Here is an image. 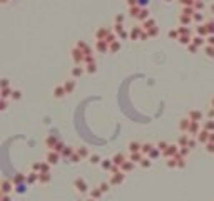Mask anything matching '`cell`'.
Instances as JSON below:
<instances>
[{
	"label": "cell",
	"instance_id": "obj_1",
	"mask_svg": "<svg viewBox=\"0 0 214 201\" xmlns=\"http://www.w3.org/2000/svg\"><path fill=\"white\" fill-rule=\"evenodd\" d=\"M82 54H84V52L80 50V49H74V52H72V57H74V60H76V62H80V60L85 59Z\"/></svg>",
	"mask_w": 214,
	"mask_h": 201
},
{
	"label": "cell",
	"instance_id": "obj_2",
	"mask_svg": "<svg viewBox=\"0 0 214 201\" xmlns=\"http://www.w3.org/2000/svg\"><path fill=\"white\" fill-rule=\"evenodd\" d=\"M191 134H197L199 133V124H197L196 121H191V124H189V129H187Z\"/></svg>",
	"mask_w": 214,
	"mask_h": 201
},
{
	"label": "cell",
	"instance_id": "obj_3",
	"mask_svg": "<svg viewBox=\"0 0 214 201\" xmlns=\"http://www.w3.org/2000/svg\"><path fill=\"white\" fill-rule=\"evenodd\" d=\"M197 139H199L201 142H204V144H207V142H209V133H207V131H202V133H199Z\"/></svg>",
	"mask_w": 214,
	"mask_h": 201
},
{
	"label": "cell",
	"instance_id": "obj_4",
	"mask_svg": "<svg viewBox=\"0 0 214 201\" xmlns=\"http://www.w3.org/2000/svg\"><path fill=\"white\" fill-rule=\"evenodd\" d=\"M176 153H177L176 146H167V148L164 149V154H166V156H176Z\"/></svg>",
	"mask_w": 214,
	"mask_h": 201
},
{
	"label": "cell",
	"instance_id": "obj_5",
	"mask_svg": "<svg viewBox=\"0 0 214 201\" xmlns=\"http://www.w3.org/2000/svg\"><path fill=\"white\" fill-rule=\"evenodd\" d=\"M137 19H139V20H144V22H146L147 19H149V10H147V9H141Z\"/></svg>",
	"mask_w": 214,
	"mask_h": 201
},
{
	"label": "cell",
	"instance_id": "obj_6",
	"mask_svg": "<svg viewBox=\"0 0 214 201\" xmlns=\"http://www.w3.org/2000/svg\"><path fill=\"white\" fill-rule=\"evenodd\" d=\"M182 15H189V17H193L194 13H196V10H194V7H182Z\"/></svg>",
	"mask_w": 214,
	"mask_h": 201
},
{
	"label": "cell",
	"instance_id": "obj_7",
	"mask_svg": "<svg viewBox=\"0 0 214 201\" xmlns=\"http://www.w3.org/2000/svg\"><path fill=\"white\" fill-rule=\"evenodd\" d=\"M179 22L182 24V25H189L191 22H193V17H189V15H182L181 13V17H179Z\"/></svg>",
	"mask_w": 214,
	"mask_h": 201
},
{
	"label": "cell",
	"instance_id": "obj_8",
	"mask_svg": "<svg viewBox=\"0 0 214 201\" xmlns=\"http://www.w3.org/2000/svg\"><path fill=\"white\" fill-rule=\"evenodd\" d=\"M142 27H144V29H146V30H151L152 27H156V22L152 20V19H147V20H146V22H144V24H142Z\"/></svg>",
	"mask_w": 214,
	"mask_h": 201
},
{
	"label": "cell",
	"instance_id": "obj_9",
	"mask_svg": "<svg viewBox=\"0 0 214 201\" xmlns=\"http://www.w3.org/2000/svg\"><path fill=\"white\" fill-rule=\"evenodd\" d=\"M97 50L99 52H105L107 50V42H105V40H99V42H97Z\"/></svg>",
	"mask_w": 214,
	"mask_h": 201
},
{
	"label": "cell",
	"instance_id": "obj_10",
	"mask_svg": "<svg viewBox=\"0 0 214 201\" xmlns=\"http://www.w3.org/2000/svg\"><path fill=\"white\" fill-rule=\"evenodd\" d=\"M193 20L197 22V24H202V22H204V15H202L201 12H196V13L193 15Z\"/></svg>",
	"mask_w": 214,
	"mask_h": 201
},
{
	"label": "cell",
	"instance_id": "obj_11",
	"mask_svg": "<svg viewBox=\"0 0 214 201\" xmlns=\"http://www.w3.org/2000/svg\"><path fill=\"white\" fill-rule=\"evenodd\" d=\"M204 2H202V0H197V2H194V10H196V12H201V10H204Z\"/></svg>",
	"mask_w": 214,
	"mask_h": 201
},
{
	"label": "cell",
	"instance_id": "obj_12",
	"mask_svg": "<svg viewBox=\"0 0 214 201\" xmlns=\"http://www.w3.org/2000/svg\"><path fill=\"white\" fill-rule=\"evenodd\" d=\"M189 117H191V121H196V122H197V121L202 117V114H201L199 111H193L191 114H189Z\"/></svg>",
	"mask_w": 214,
	"mask_h": 201
},
{
	"label": "cell",
	"instance_id": "obj_13",
	"mask_svg": "<svg viewBox=\"0 0 214 201\" xmlns=\"http://www.w3.org/2000/svg\"><path fill=\"white\" fill-rule=\"evenodd\" d=\"M129 12H130V15H132V17L137 19L139 12H141V7H139V5H136V7H129Z\"/></svg>",
	"mask_w": 214,
	"mask_h": 201
},
{
	"label": "cell",
	"instance_id": "obj_14",
	"mask_svg": "<svg viewBox=\"0 0 214 201\" xmlns=\"http://www.w3.org/2000/svg\"><path fill=\"white\" fill-rule=\"evenodd\" d=\"M204 129L207 131V133H214V121H207L204 124Z\"/></svg>",
	"mask_w": 214,
	"mask_h": 201
},
{
	"label": "cell",
	"instance_id": "obj_15",
	"mask_svg": "<svg viewBox=\"0 0 214 201\" xmlns=\"http://www.w3.org/2000/svg\"><path fill=\"white\" fill-rule=\"evenodd\" d=\"M179 42L184 44V45H189V42H191V37H189V35H179Z\"/></svg>",
	"mask_w": 214,
	"mask_h": 201
},
{
	"label": "cell",
	"instance_id": "obj_16",
	"mask_svg": "<svg viewBox=\"0 0 214 201\" xmlns=\"http://www.w3.org/2000/svg\"><path fill=\"white\" fill-rule=\"evenodd\" d=\"M206 29H207V34L209 35H214V22H207V24H204Z\"/></svg>",
	"mask_w": 214,
	"mask_h": 201
},
{
	"label": "cell",
	"instance_id": "obj_17",
	"mask_svg": "<svg viewBox=\"0 0 214 201\" xmlns=\"http://www.w3.org/2000/svg\"><path fill=\"white\" fill-rule=\"evenodd\" d=\"M189 124H191V119L181 121V129H182V131H187V129H189Z\"/></svg>",
	"mask_w": 214,
	"mask_h": 201
},
{
	"label": "cell",
	"instance_id": "obj_18",
	"mask_svg": "<svg viewBox=\"0 0 214 201\" xmlns=\"http://www.w3.org/2000/svg\"><path fill=\"white\" fill-rule=\"evenodd\" d=\"M193 44H194V45H196V47H199V45H202V44H204V39H202V37H199V35H197V37H194Z\"/></svg>",
	"mask_w": 214,
	"mask_h": 201
},
{
	"label": "cell",
	"instance_id": "obj_19",
	"mask_svg": "<svg viewBox=\"0 0 214 201\" xmlns=\"http://www.w3.org/2000/svg\"><path fill=\"white\" fill-rule=\"evenodd\" d=\"M182 7H194V2L193 0H179Z\"/></svg>",
	"mask_w": 214,
	"mask_h": 201
},
{
	"label": "cell",
	"instance_id": "obj_20",
	"mask_svg": "<svg viewBox=\"0 0 214 201\" xmlns=\"http://www.w3.org/2000/svg\"><path fill=\"white\" fill-rule=\"evenodd\" d=\"M141 32H142L141 29H132L130 35H132V39H137V37H141Z\"/></svg>",
	"mask_w": 214,
	"mask_h": 201
},
{
	"label": "cell",
	"instance_id": "obj_21",
	"mask_svg": "<svg viewBox=\"0 0 214 201\" xmlns=\"http://www.w3.org/2000/svg\"><path fill=\"white\" fill-rule=\"evenodd\" d=\"M57 159H59V156H57L55 153H50V154H49V161H50V163H57Z\"/></svg>",
	"mask_w": 214,
	"mask_h": 201
},
{
	"label": "cell",
	"instance_id": "obj_22",
	"mask_svg": "<svg viewBox=\"0 0 214 201\" xmlns=\"http://www.w3.org/2000/svg\"><path fill=\"white\" fill-rule=\"evenodd\" d=\"M114 163H117V164H122V163H124V156H121V154H117V156L114 158Z\"/></svg>",
	"mask_w": 214,
	"mask_h": 201
},
{
	"label": "cell",
	"instance_id": "obj_23",
	"mask_svg": "<svg viewBox=\"0 0 214 201\" xmlns=\"http://www.w3.org/2000/svg\"><path fill=\"white\" fill-rule=\"evenodd\" d=\"M149 4V0H137V5L141 9H146V5Z\"/></svg>",
	"mask_w": 214,
	"mask_h": 201
},
{
	"label": "cell",
	"instance_id": "obj_24",
	"mask_svg": "<svg viewBox=\"0 0 214 201\" xmlns=\"http://www.w3.org/2000/svg\"><path fill=\"white\" fill-rule=\"evenodd\" d=\"M157 32H159V29H157V27H152L151 30H147V34L151 35V37H152V35H157Z\"/></svg>",
	"mask_w": 214,
	"mask_h": 201
},
{
	"label": "cell",
	"instance_id": "obj_25",
	"mask_svg": "<svg viewBox=\"0 0 214 201\" xmlns=\"http://www.w3.org/2000/svg\"><path fill=\"white\" fill-rule=\"evenodd\" d=\"M64 90H65V89H62V87H57V89H55V96H57V97H62V96H64Z\"/></svg>",
	"mask_w": 214,
	"mask_h": 201
},
{
	"label": "cell",
	"instance_id": "obj_26",
	"mask_svg": "<svg viewBox=\"0 0 214 201\" xmlns=\"http://www.w3.org/2000/svg\"><path fill=\"white\" fill-rule=\"evenodd\" d=\"M129 148H130V151H132V153H137V151H139V144H137V142H132Z\"/></svg>",
	"mask_w": 214,
	"mask_h": 201
},
{
	"label": "cell",
	"instance_id": "obj_27",
	"mask_svg": "<svg viewBox=\"0 0 214 201\" xmlns=\"http://www.w3.org/2000/svg\"><path fill=\"white\" fill-rule=\"evenodd\" d=\"M119 47H121V45H119V42H112V44H110V50H112V52L119 50Z\"/></svg>",
	"mask_w": 214,
	"mask_h": 201
},
{
	"label": "cell",
	"instance_id": "obj_28",
	"mask_svg": "<svg viewBox=\"0 0 214 201\" xmlns=\"http://www.w3.org/2000/svg\"><path fill=\"white\" fill-rule=\"evenodd\" d=\"M206 54L209 57H214V47H206Z\"/></svg>",
	"mask_w": 214,
	"mask_h": 201
},
{
	"label": "cell",
	"instance_id": "obj_29",
	"mask_svg": "<svg viewBox=\"0 0 214 201\" xmlns=\"http://www.w3.org/2000/svg\"><path fill=\"white\" fill-rule=\"evenodd\" d=\"M206 149L209 151V153H214V142H207V144H206Z\"/></svg>",
	"mask_w": 214,
	"mask_h": 201
},
{
	"label": "cell",
	"instance_id": "obj_30",
	"mask_svg": "<svg viewBox=\"0 0 214 201\" xmlns=\"http://www.w3.org/2000/svg\"><path fill=\"white\" fill-rule=\"evenodd\" d=\"M169 37H172V39H179V34H177V30H171V32H169Z\"/></svg>",
	"mask_w": 214,
	"mask_h": 201
},
{
	"label": "cell",
	"instance_id": "obj_31",
	"mask_svg": "<svg viewBox=\"0 0 214 201\" xmlns=\"http://www.w3.org/2000/svg\"><path fill=\"white\" fill-rule=\"evenodd\" d=\"M151 149H152L151 144H144V146H142V151H144V153H151Z\"/></svg>",
	"mask_w": 214,
	"mask_h": 201
},
{
	"label": "cell",
	"instance_id": "obj_32",
	"mask_svg": "<svg viewBox=\"0 0 214 201\" xmlns=\"http://www.w3.org/2000/svg\"><path fill=\"white\" fill-rule=\"evenodd\" d=\"M72 89H74V82H67V84H65V90H67V92H70Z\"/></svg>",
	"mask_w": 214,
	"mask_h": 201
},
{
	"label": "cell",
	"instance_id": "obj_33",
	"mask_svg": "<svg viewBox=\"0 0 214 201\" xmlns=\"http://www.w3.org/2000/svg\"><path fill=\"white\" fill-rule=\"evenodd\" d=\"M72 74H74V76H77V77H79L80 74H82V69H79V67H77V69H74V70H72Z\"/></svg>",
	"mask_w": 214,
	"mask_h": 201
},
{
	"label": "cell",
	"instance_id": "obj_34",
	"mask_svg": "<svg viewBox=\"0 0 214 201\" xmlns=\"http://www.w3.org/2000/svg\"><path fill=\"white\" fill-rule=\"evenodd\" d=\"M127 5H129V7H136V5H137V0H127Z\"/></svg>",
	"mask_w": 214,
	"mask_h": 201
},
{
	"label": "cell",
	"instance_id": "obj_35",
	"mask_svg": "<svg viewBox=\"0 0 214 201\" xmlns=\"http://www.w3.org/2000/svg\"><path fill=\"white\" fill-rule=\"evenodd\" d=\"M87 70H89V72H96V64H90L87 67Z\"/></svg>",
	"mask_w": 214,
	"mask_h": 201
},
{
	"label": "cell",
	"instance_id": "obj_36",
	"mask_svg": "<svg viewBox=\"0 0 214 201\" xmlns=\"http://www.w3.org/2000/svg\"><path fill=\"white\" fill-rule=\"evenodd\" d=\"M116 22H117V24H122V22H124V17H122V15H117V17H116Z\"/></svg>",
	"mask_w": 214,
	"mask_h": 201
},
{
	"label": "cell",
	"instance_id": "obj_37",
	"mask_svg": "<svg viewBox=\"0 0 214 201\" xmlns=\"http://www.w3.org/2000/svg\"><path fill=\"white\" fill-rule=\"evenodd\" d=\"M189 50H191V52H196V50H197V47L194 45V44H189Z\"/></svg>",
	"mask_w": 214,
	"mask_h": 201
},
{
	"label": "cell",
	"instance_id": "obj_38",
	"mask_svg": "<svg viewBox=\"0 0 214 201\" xmlns=\"http://www.w3.org/2000/svg\"><path fill=\"white\" fill-rule=\"evenodd\" d=\"M47 144H49V146H54V144H55V139H54V137H50V139H47Z\"/></svg>",
	"mask_w": 214,
	"mask_h": 201
},
{
	"label": "cell",
	"instance_id": "obj_39",
	"mask_svg": "<svg viewBox=\"0 0 214 201\" xmlns=\"http://www.w3.org/2000/svg\"><path fill=\"white\" fill-rule=\"evenodd\" d=\"M207 42H209L211 45H214V35H209V37H207Z\"/></svg>",
	"mask_w": 214,
	"mask_h": 201
},
{
	"label": "cell",
	"instance_id": "obj_40",
	"mask_svg": "<svg viewBox=\"0 0 214 201\" xmlns=\"http://www.w3.org/2000/svg\"><path fill=\"white\" fill-rule=\"evenodd\" d=\"M79 154H80V156H87V151H85V149H80Z\"/></svg>",
	"mask_w": 214,
	"mask_h": 201
},
{
	"label": "cell",
	"instance_id": "obj_41",
	"mask_svg": "<svg viewBox=\"0 0 214 201\" xmlns=\"http://www.w3.org/2000/svg\"><path fill=\"white\" fill-rule=\"evenodd\" d=\"M9 92H10V90H9V89H5V90H4V92H2V96H4V97H7V96H9Z\"/></svg>",
	"mask_w": 214,
	"mask_h": 201
},
{
	"label": "cell",
	"instance_id": "obj_42",
	"mask_svg": "<svg viewBox=\"0 0 214 201\" xmlns=\"http://www.w3.org/2000/svg\"><path fill=\"white\" fill-rule=\"evenodd\" d=\"M7 2H9V0H0V4H7Z\"/></svg>",
	"mask_w": 214,
	"mask_h": 201
},
{
	"label": "cell",
	"instance_id": "obj_43",
	"mask_svg": "<svg viewBox=\"0 0 214 201\" xmlns=\"http://www.w3.org/2000/svg\"><path fill=\"white\" fill-rule=\"evenodd\" d=\"M211 10H213V13H214V4H213V5H211Z\"/></svg>",
	"mask_w": 214,
	"mask_h": 201
},
{
	"label": "cell",
	"instance_id": "obj_44",
	"mask_svg": "<svg viewBox=\"0 0 214 201\" xmlns=\"http://www.w3.org/2000/svg\"><path fill=\"white\" fill-rule=\"evenodd\" d=\"M164 2H172V0H164Z\"/></svg>",
	"mask_w": 214,
	"mask_h": 201
},
{
	"label": "cell",
	"instance_id": "obj_45",
	"mask_svg": "<svg viewBox=\"0 0 214 201\" xmlns=\"http://www.w3.org/2000/svg\"><path fill=\"white\" fill-rule=\"evenodd\" d=\"M213 107H214V99H213Z\"/></svg>",
	"mask_w": 214,
	"mask_h": 201
},
{
	"label": "cell",
	"instance_id": "obj_46",
	"mask_svg": "<svg viewBox=\"0 0 214 201\" xmlns=\"http://www.w3.org/2000/svg\"><path fill=\"white\" fill-rule=\"evenodd\" d=\"M193 2H197V0H193Z\"/></svg>",
	"mask_w": 214,
	"mask_h": 201
}]
</instances>
